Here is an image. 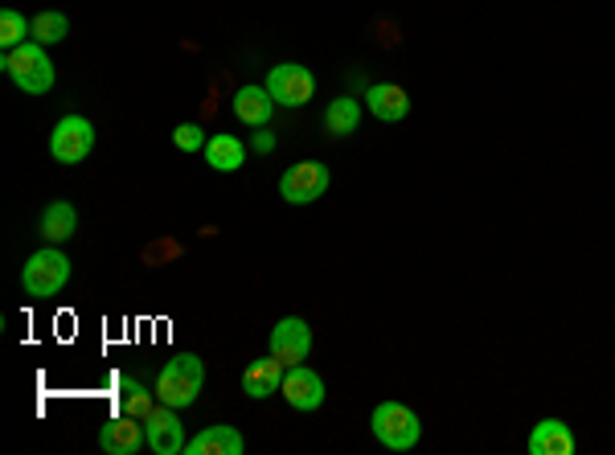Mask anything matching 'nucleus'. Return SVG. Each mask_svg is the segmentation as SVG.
Segmentation results:
<instances>
[{
    "label": "nucleus",
    "instance_id": "f257e3e1",
    "mask_svg": "<svg viewBox=\"0 0 615 455\" xmlns=\"http://www.w3.org/2000/svg\"><path fill=\"white\" fill-rule=\"evenodd\" d=\"M0 70L9 75L17 91L25 95H50L54 91V62L45 54L42 42H25L17 49H4L0 54Z\"/></svg>",
    "mask_w": 615,
    "mask_h": 455
},
{
    "label": "nucleus",
    "instance_id": "f03ea898",
    "mask_svg": "<svg viewBox=\"0 0 615 455\" xmlns=\"http://www.w3.org/2000/svg\"><path fill=\"white\" fill-rule=\"evenodd\" d=\"M201 386H206V365H201V357L197 353H177V357H168L161 378H156V402L185 410L197 402Z\"/></svg>",
    "mask_w": 615,
    "mask_h": 455
},
{
    "label": "nucleus",
    "instance_id": "7ed1b4c3",
    "mask_svg": "<svg viewBox=\"0 0 615 455\" xmlns=\"http://www.w3.org/2000/svg\"><path fill=\"white\" fill-rule=\"evenodd\" d=\"M66 284H70V258L50 243H45L42 251H33V255L25 258V267H21V288H25V296H33V300H54Z\"/></svg>",
    "mask_w": 615,
    "mask_h": 455
},
{
    "label": "nucleus",
    "instance_id": "20e7f679",
    "mask_svg": "<svg viewBox=\"0 0 615 455\" xmlns=\"http://www.w3.org/2000/svg\"><path fill=\"white\" fill-rule=\"evenodd\" d=\"M370 431L386 452H410L422 440L419 414L403 402H377L374 414H370Z\"/></svg>",
    "mask_w": 615,
    "mask_h": 455
},
{
    "label": "nucleus",
    "instance_id": "39448f33",
    "mask_svg": "<svg viewBox=\"0 0 615 455\" xmlns=\"http://www.w3.org/2000/svg\"><path fill=\"white\" fill-rule=\"evenodd\" d=\"M95 148V123L87 115H62L50 132V156L58 165H83Z\"/></svg>",
    "mask_w": 615,
    "mask_h": 455
},
{
    "label": "nucleus",
    "instance_id": "423d86ee",
    "mask_svg": "<svg viewBox=\"0 0 615 455\" xmlns=\"http://www.w3.org/2000/svg\"><path fill=\"white\" fill-rule=\"evenodd\" d=\"M329 165H320V160H296V165L287 168L284 177H279V198L287 206H312L329 193Z\"/></svg>",
    "mask_w": 615,
    "mask_h": 455
},
{
    "label": "nucleus",
    "instance_id": "0eeeda50",
    "mask_svg": "<svg viewBox=\"0 0 615 455\" xmlns=\"http://www.w3.org/2000/svg\"><path fill=\"white\" fill-rule=\"evenodd\" d=\"M267 95L275 99V107H304L308 99L316 95V78L308 66H300V62H279V66H271L267 70Z\"/></svg>",
    "mask_w": 615,
    "mask_h": 455
},
{
    "label": "nucleus",
    "instance_id": "6e6552de",
    "mask_svg": "<svg viewBox=\"0 0 615 455\" xmlns=\"http://www.w3.org/2000/svg\"><path fill=\"white\" fill-rule=\"evenodd\" d=\"M267 349L275 362L284 365H300L308 362V353H312V329H308V320L300 317H284L267 336Z\"/></svg>",
    "mask_w": 615,
    "mask_h": 455
},
{
    "label": "nucleus",
    "instance_id": "1a4fd4ad",
    "mask_svg": "<svg viewBox=\"0 0 615 455\" xmlns=\"http://www.w3.org/2000/svg\"><path fill=\"white\" fill-rule=\"evenodd\" d=\"M144 431H149V447L156 455H185V447H189V435L180 426L177 410L165 407V402L152 407V414L144 419Z\"/></svg>",
    "mask_w": 615,
    "mask_h": 455
},
{
    "label": "nucleus",
    "instance_id": "9d476101",
    "mask_svg": "<svg viewBox=\"0 0 615 455\" xmlns=\"http://www.w3.org/2000/svg\"><path fill=\"white\" fill-rule=\"evenodd\" d=\"M279 395L287 398V407L308 414V410H320L325 407V378L308 369V365H287L284 374V386H279Z\"/></svg>",
    "mask_w": 615,
    "mask_h": 455
},
{
    "label": "nucleus",
    "instance_id": "9b49d317",
    "mask_svg": "<svg viewBox=\"0 0 615 455\" xmlns=\"http://www.w3.org/2000/svg\"><path fill=\"white\" fill-rule=\"evenodd\" d=\"M99 447L107 455H135L140 447H149V431H144V419H132V414H111L103 426H99Z\"/></svg>",
    "mask_w": 615,
    "mask_h": 455
},
{
    "label": "nucleus",
    "instance_id": "f8f14e48",
    "mask_svg": "<svg viewBox=\"0 0 615 455\" xmlns=\"http://www.w3.org/2000/svg\"><path fill=\"white\" fill-rule=\"evenodd\" d=\"M242 452H246V440H242L239 426L230 423L201 426L194 440H189V447H185V455H242Z\"/></svg>",
    "mask_w": 615,
    "mask_h": 455
},
{
    "label": "nucleus",
    "instance_id": "ddd939ff",
    "mask_svg": "<svg viewBox=\"0 0 615 455\" xmlns=\"http://www.w3.org/2000/svg\"><path fill=\"white\" fill-rule=\"evenodd\" d=\"M284 374L287 365L275 362V357H259V362L246 365V374H242V395L251 398V402H263V398L279 395V386H284Z\"/></svg>",
    "mask_w": 615,
    "mask_h": 455
},
{
    "label": "nucleus",
    "instance_id": "4468645a",
    "mask_svg": "<svg viewBox=\"0 0 615 455\" xmlns=\"http://www.w3.org/2000/svg\"><path fill=\"white\" fill-rule=\"evenodd\" d=\"M529 455H574L579 452V440L574 431L562 419H541L534 431H529Z\"/></svg>",
    "mask_w": 615,
    "mask_h": 455
},
{
    "label": "nucleus",
    "instance_id": "2eb2a0df",
    "mask_svg": "<svg viewBox=\"0 0 615 455\" xmlns=\"http://www.w3.org/2000/svg\"><path fill=\"white\" fill-rule=\"evenodd\" d=\"M365 107L382 123H398L410 115V99H406V91L398 82H374V87H365Z\"/></svg>",
    "mask_w": 615,
    "mask_h": 455
},
{
    "label": "nucleus",
    "instance_id": "dca6fc26",
    "mask_svg": "<svg viewBox=\"0 0 615 455\" xmlns=\"http://www.w3.org/2000/svg\"><path fill=\"white\" fill-rule=\"evenodd\" d=\"M234 115H239L246 127H267L271 115H275V99L267 95V87H242L234 95Z\"/></svg>",
    "mask_w": 615,
    "mask_h": 455
},
{
    "label": "nucleus",
    "instance_id": "f3484780",
    "mask_svg": "<svg viewBox=\"0 0 615 455\" xmlns=\"http://www.w3.org/2000/svg\"><path fill=\"white\" fill-rule=\"evenodd\" d=\"M206 165H210L213 173H239V168L246 165V144H242L239 136H230V132H218V136H210V144H206Z\"/></svg>",
    "mask_w": 615,
    "mask_h": 455
},
{
    "label": "nucleus",
    "instance_id": "a211bd4d",
    "mask_svg": "<svg viewBox=\"0 0 615 455\" xmlns=\"http://www.w3.org/2000/svg\"><path fill=\"white\" fill-rule=\"evenodd\" d=\"M42 238L50 246H62L66 238H75V230H78V213L70 201H54V206H45L42 210Z\"/></svg>",
    "mask_w": 615,
    "mask_h": 455
},
{
    "label": "nucleus",
    "instance_id": "6ab92c4d",
    "mask_svg": "<svg viewBox=\"0 0 615 455\" xmlns=\"http://www.w3.org/2000/svg\"><path fill=\"white\" fill-rule=\"evenodd\" d=\"M358 123H361V103L353 95H341V99H332V103L325 107V132H329V136H353Z\"/></svg>",
    "mask_w": 615,
    "mask_h": 455
},
{
    "label": "nucleus",
    "instance_id": "aec40b11",
    "mask_svg": "<svg viewBox=\"0 0 615 455\" xmlns=\"http://www.w3.org/2000/svg\"><path fill=\"white\" fill-rule=\"evenodd\" d=\"M25 42H33V21L17 9H0V49H17Z\"/></svg>",
    "mask_w": 615,
    "mask_h": 455
},
{
    "label": "nucleus",
    "instance_id": "412c9836",
    "mask_svg": "<svg viewBox=\"0 0 615 455\" xmlns=\"http://www.w3.org/2000/svg\"><path fill=\"white\" fill-rule=\"evenodd\" d=\"M152 407H156V398L140 386L135 378H120V410L123 414H132V419H149Z\"/></svg>",
    "mask_w": 615,
    "mask_h": 455
},
{
    "label": "nucleus",
    "instance_id": "4be33fe9",
    "mask_svg": "<svg viewBox=\"0 0 615 455\" xmlns=\"http://www.w3.org/2000/svg\"><path fill=\"white\" fill-rule=\"evenodd\" d=\"M33 21V42H42V46H58V42H66V33H70V21H66V13H37L30 16Z\"/></svg>",
    "mask_w": 615,
    "mask_h": 455
},
{
    "label": "nucleus",
    "instance_id": "5701e85b",
    "mask_svg": "<svg viewBox=\"0 0 615 455\" xmlns=\"http://www.w3.org/2000/svg\"><path fill=\"white\" fill-rule=\"evenodd\" d=\"M173 144H177L180 152H206L210 136L201 132V123H180L177 132H173Z\"/></svg>",
    "mask_w": 615,
    "mask_h": 455
},
{
    "label": "nucleus",
    "instance_id": "b1692460",
    "mask_svg": "<svg viewBox=\"0 0 615 455\" xmlns=\"http://www.w3.org/2000/svg\"><path fill=\"white\" fill-rule=\"evenodd\" d=\"M251 148H255L259 156H267V152H275V136H271V132H263V127H255V136H251Z\"/></svg>",
    "mask_w": 615,
    "mask_h": 455
}]
</instances>
